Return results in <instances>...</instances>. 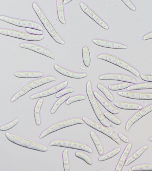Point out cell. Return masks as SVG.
I'll list each match as a JSON object with an SVG mask.
<instances>
[{
	"label": "cell",
	"mask_w": 152,
	"mask_h": 171,
	"mask_svg": "<svg viewBox=\"0 0 152 171\" xmlns=\"http://www.w3.org/2000/svg\"><path fill=\"white\" fill-rule=\"evenodd\" d=\"M148 141H152V136L149 137L148 139Z\"/></svg>",
	"instance_id": "cell-46"
},
{
	"label": "cell",
	"mask_w": 152,
	"mask_h": 171,
	"mask_svg": "<svg viewBox=\"0 0 152 171\" xmlns=\"http://www.w3.org/2000/svg\"><path fill=\"white\" fill-rule=\"evenodd\" d=\"M70 96L69 94L65 95L58 99L54 103L52 106L51 110L50 113L53 114L57 111L59 107L65 102L66 101Z\"/></svg>",
	"instance_id": "cell-29"
},
{
	"label": "cell",
	"mask_w": 152,
	"mask_h": 171,
	"mask_svg": "<svg viewBox=\"0 0 152 171\" xmlns=\"http://www.w3.org/2000/svg\"><path fill=\"white\" fill-rule=\"evenodd\" d=\"M132 145L129 143L127 145L122 153L115 168V171L122 170L131 150Z\"/></svg>",
	"instance_id": "cell-20"
},
{
	"label": "cell",
	"mask_w": 152,
	"mask_h": 171,
	"mask_svg": "<svg viewBox=\"0 0 152 171\" xmlns=\"http://www.w3.org/2000/svg\"><path fill=\"white\" fill-rule=\"evenodd\" d=\"M56 80V78L54 77L49 75L30 82L15 94L12 97L10 101L11 102H13L32 89Z\"/></svg>",
	"instance_id": "cell-4"
},
{
	"label": "cell",
	"mask_w": 152,
	"mask_h": 171,
	"mask_svg": "<svg viewBox=\"0 0 152 171\" xmlns=\"http://www.w3.org/2000/svg\"><path fill=\"white\" fill-rule=\"evenodd\" d=\"M32 6L43 26L53 39L58 44H65V41L60 36L38 4L34 2L32 3Z\"/></svg>",
	"instance_id": "cell-1"
},
{
	"label": "cell",
	"mask_w": 152,
	"mask_h": 171,
	"mask_svg": "<svg viewBox=\"0 0 152 171\" xmlns=\"http://www.w3.org/2000/svg\"><path fill=\"white\" fill-rule=\"evenodd\" d=\"M75 156L77 157L82 159L88 164L91 165L92 164V161L91 158L84 153L80 151H76L75 153Z\"/></svg>",
	"instance_id": "cell-35"
},
{
	"label": "cell",
	"mask_w": 152,
	"mask_h": 171,
	"mask_svg": "<svg viewBox=\"0 0 152 171\" xmlns=\"http://www.w3.org/2000/svg\"><path fill=\"white\" fill-rule=\"evenodd\" d=\"M50 146H57L79 150L92 153V149L88 145L76 141L62 139H56L52 140Z\"/></svg>",
	"instance_id": "cell-9"
},
{
	"label": "cell",
	"mask_w": 152,
	"mask_h": 171,
	"mask_svg": "<svg viewBox=\"0 0 152 171\" xmlns=\"http://www.w3.org/2000/svg\"><path fill=\"white\" fill-rule=\"evenodd\" d=\"M62 156L64 170L70 171V165L68 156V150L67 149H66L64 150Z\"/></svg>",
	"instance_id": "cell-32"
},
{
	"label": "cell",
	"mask_w": 152,
	"mask_h": 171,
	"mask_svg": "<svg viewBox=\"0 0 152 171\" xmlns=\"http://www.w3.org/2000/svg\"><path fill=\"white\" fill-rule=\"evenodd\" d=\"M145 89H152V82L139 83L130 85L126 88V90L128 91Z\"/></svg>",
	"instance_id": "cell-27"
},
{
	"label": "cell",
	"mask_w": 152,
	"mask_h": 171,
	"mask_svg": "<svg viewBox=\"0 0 152 171\" xmlns=\"http://www.w3.org/2000/svg\"><path fill=\"white\" fill-rule=\"evenodd\" d=\"M151 39H152V31L148 33L142 37V39L143 40H146Z\"/></svg>",
	"instance_id": "cell-44"
},
{
	"label": "cell",
	"mask_w": 152,
	"mask_h": 171,
	"mask_svg": "<svg viewBox=\"0 0 152 171\" xmlns=\"http://www.w3.org/2000/svg\"><path fill=\"white\" fill-rule=\"evenodd\" d=\"M100 80H115L129 82L136 84L137 81L133 77L125 74L119 73H107L102 75L99 77Z\"/></svg>",
	"instance_id": "cell-14"
},
{
	"label": "cell",
	"mask_w": 152,
	"mask_h": 171,
	"mask_svg": "<svg viewBox=\"0 0 152 171\" xmlns=\"http://www.w3.org/2000/svg\"><path fill=\"white\" fill-rule=\"evenodd\" d=\"M131 85L129 82H124L118 84L110 85L108 86V88L112 91H118L127 88Z\"/></svg>",
	"instance_id": "cell-33"
},
{
	"label": "cell",
	"mask_w": 152,
	"mask_h": 171,
	"mask_svg": "<svg viewBox=\"0 0 152 171\" xmlns=\"http://www.w3.org/2000/svg\"><path fill=\"white\" fill-rule=\"evenodd\" d=\"M43 102V99H39L37 101L34 108V115L36 124L37 126L40 125L41 124L40 112Z\"/></svg>",
	"instance_id": "cell-25"
},
{
	"label": "cell",
	"mask_w": 152,
	"mask_h": 171,
	"mask_svg": "<svg viewBox=\"0 0 152 171\" xmlns=\"http://www.w3.org/2000/svg\"><path fill=\"white\" fill-rule=\"evenodd\" d=\"M54 67L55 70L60 74L72 78H83L86 77L87 75L86 73L73 72L64 68L56 64H54Z\"/></svg>",
	"instance_id": "cell-18"
},
{
	"label": "cell",
	"mask_w": 152,
	"mask_h": 171,
	"mask_svg": "<svg viewBox=\"0 0 152 171\" xmlns=\"http://www.w3.org/2000/svg\"><path fill=\"white\" fill-rule=\"evenodd\" d=\"M114 105L117 107L123 109L139 110L142 108V106L139 104L123 101H115Z\"/></svg>",
	"instance_id": "cell-21"
},
{
	"label": "cell",
	"mask_w": 152,
	"mask_h": 171,
	"mask_svg": "<svg viewBox=\"0 0 152 171\" xmlns=\"http://www.w3.org/2000/svg\"><path fill=\"white\" fill-rule=\"evenodd\" d=\"M63 0L56 1L57 11L58 19L63 24H66Z\"/></svg>",
	"instance_id": "cell-26"
},
{
	"label": "cell",
	"mask_w": 152,
	"mask_h": 171,
	"mask_svg": "<svg viewBox=\"0 0 152 171\" xmlns=\"http://www.w3.org/2000/svg\"><path fill=\"white\" fill-rule=\"evenodd\" d=\"M147 145H144L139 148L126 160L125 165L128 166L139 158L148 148Z\"/></svg>",
	"instance_id": "cell-23"
},
{
	"label": "cell",
	"mask_w": 152,
	"mask_h": 171,
	"mask_svg": "<svg viewBox=\"0 0 152 171\" xmlns=\"http://www.w3.org/2000/svg\"><path fill=\"white\" fill-rule=\"evenodd\" d=\"M140 76L144 81L152 82V75L141 74Z\"/></svg>",
	"instance_id": "cell-42"
},
{
	"label": "cell",
	"mask_w": 152,
	"mask_h": 171,
	"mask_svg": "<svg viewBox=\"0 0 152 171\" xmlns=\"http://www.w3.org/2000/svg\"><path fill=\"white\" fill-rule=\"evenodd\" d=\"M90 134L98 153L100 156L102 155L104 152V148L99 137L93 131H91Z\"/></svg>",
	"instance_id": "cell-24"
},
{
	"label": "cell",
	"mask_w": 152,
	"mask_h": 171,
	"mask_svg": "<svg viewBox=\"0 0 152 171\" xmlns=\"http://www.w3.org/2000/svg\"><path fill=\"white\" fill-rule=\"evenodd\" d=\"M121 148L118 147L114 148L106 153L101 155L98 158V160L102 162L111 158L118 153L120 151Z\"/></svg>",
	"instance_id": "cell-30"
},
{
	"label": "cell",
	"mask_w": 152,
	"mask_h": 171,
	"mask_svg": "<svg viewBox=\"0 0 152 171\" xmlns=\"http://www.w3.org/2000/svg\"><path fill=\"white\" fill-rule=\"evenodd\" d=\"M94 94L96 99L108 111L114 114L119 112V110L113 107L97 91H94Z\"/></svg>",
	"instance_id": "cell-19"
},
{
	"label": "cell",
	"mask_w": 152,
	"mask_h": 171,
	"mask_svg": "<svg viewBox=\"0 0 152 171\" xmlns=\"http://www.w3.org/2000/svg\"><path fill=\"white\" fill-rule=\"evenodd\" d=\"M72 1V0H64L63 1L64 5H66Z\"/></svg>",
	"instance_id": "cell-45"
},
{
	"label": "cell",
	"mask_w": 152,
	"mask_h": 171,
	"mask_svg": "<svg viewBox=\"0 0 152 171\" xmlns=\"http://www.w3.org/2000/svg\"><path fill=\"white\" fill-rule=\"evenodd\" d=\"M68 84L67 81H65L54 86L48 89L34 94L29 97L33 99L47 96L57 93L65 88Z\"/></svg>",
	"instance_id": "cell-13"
},
{
	"label": "cell",
	"mask_w": 152,
	"mask_h": 171,
	"mask_svg": "<svg viewBox=\"0 0 152 171\" xmlns=\"http://www.w3.org/2000/svg\"><path fill=\"white\" fill-rule=\"evenodd\" d=\"M131 169L132 171L152 170V163L136 165L132 167Z\"/></svg>",
	"instance_id": "cell-36"
},
{
	"label": "cell",
	"mask_w": 152,
	"mask_h": 171,
	"mask_svg": "<svg viewBox=\"0 0 152 171\" xmlns=\"http://www.w3.org/2000/svg\"><path fill=\"white\" fill-rule=\"evenodd\" d=\"M74 91V89L73 88L70 87L67 88L63 89L57 93L56 94V98L60 97L68 93L72 92Z\"/></svg>",
	"instance_id": "cell-39"
},
{
	"label": "cell",
	"mask_w": 152,
	"mask_h": 171,
	"mask_svg": "<svg viewBox=\"0 0 152 171\" xmlns=\"http://www.w3.org/2000/svg\"><path fill=\"white\" fill-rule=\"evenodd\" d=\"M18 121V119L16 118L10 122L1 126L0 127V130L1 131H4L10 129L16 125Z\"/></svg>",
	"instance_id": "cell-38"
},
{
	"label": "cell",
	"mask_w": 152,
	"mask_h": 171,
	"mask_svg": "<svg viewBox=\"0 0 152 171\" xmlns=\"http://www.w3.org/2000/svg\"><path fill=\"white\" fill-rule=\"evenodd\" d=\"M117 94L121 96L132 99L152 100V93L120 91Z\"/></svg>",
	"instance_id": "cell-16"
},
{
	"label": "cell",
	"mask_w": 152,
	"mask_h": 171,
	"mask_svg": "<svg viewBox=\"0 0 152 171\" xmlns=\"http://www.w3.org/2000/svg\"><path fill=\"white\" fill-rule=\"evenodd\" d=\"M0 20L18 26L44 31V28L40 24L33 20L22 19L4 15L0 16Z\"/></svg>",
	"instance_id": "cell-8"
},
{
	"label": "cell",
	"mask_w": 152,
	"mask_h": 171,
	"mask_svg": "<svg viewBox=\"0 0 152 171\" xmlns=\"http://www.w3.org/2000/svg\"><path fill=\"white\" fill-rule=\"evenodd\" d=\"M82 119L89 126L104 134L115 142L118 145L121 144V140L114 132L102 124H100L88 118L83 116Z\"/></svg>",
	"instance_id": "cell-10"
},
{
	"label": "cell",
	"mask_w": 152,
	"mask_h": 171,
	"mask_svg": "<svg viewBox=\"0 0 152 171\" xmlns=\"http://www.w3.org/2000/svg\"><path fill=\"white\" fill-rule=\"evenodd\" d=\"M97 58L111 63L131 73L135 76L139 77L140 74L139 71L132 66L119 58L112 54L103 53L99 55Z\"/></svg>",
	"instance_id": "cell-6"
},
{
	"label": "cell",
	"mask_w": 152,
	"mask_h": 171,
	"mask_svg": "<svg viewBox=\"0 0 152 171\" xmlns=\"http://www.w3.org/2000/svg\"><path fill=\"white\" fill-rule=\"evenodd\" d=\"M43 73L40 72L20 71L14 73V75L16 77L23 78H35L42 77Z\"/></svg>",
	"instance_id": "cell-22"
},
{
	"label": "cell",
	"mask_w": 152,
	"mask_h": 171,
	"mask_svg": "<svg viewBox=\"0 0 152 171\" xmlns=\"http://www.w3.org/2000/svg\"><path fill=\"white\" fill-rule=\"evenodd\" d=\"M5 135L10 141L20 146L42 152L46 151L48 150L45 145L30 140L8 132H6Z\"/></svg>",
	"instance_id": "cell-2"
},
{
	"label": "cell",
	"mask_w": 152,
	"mask_h": 171,
	"mask_svg": "<svg viewBox=\"0 0 152 171\" xmlns=\"http://www.w3.org/2000/svg\"><path fill=\"white\" fill-rule=\"evenodd\" d=\"M86 98V96L83 95H74L69 97L67 99L66 102V104L68 105L76 101L84 100Z\"/></svg>",
	"instance_id": "cell-37"
},
{
	"label": "cell",
	"mask_w": 152,
	"mask_h": 171,
	"mask_svg": "<svg viewBox=\"0 0 152 171\" xmlns=\"http://www.w3.org/2000/svg\"><path fill=\"white\" fill-rule=\"evenodd\" d=\"M86 90L89 101L98 120L103 125L108 127H111V125L106 119L98 103L93 92L91 82L90 80L87 83Z\"/></svg>",
	"instance_id": "cell-3"
},
{
	"label": "cell",
	"mask_w": 152,
	"mask_h": 171,
	"mask_svg": "<svg viewBox=\"0 0 152 171\" xmlns=\"http://www.w3.org/2000/svg\"><path fill=\"white\" fill-rule=\"evenodd\" d=\"M98 88L104 94L107 98L110 101L114 100V97L110 91L103 85L99 83L97 85Z\"/></svg>",
	"instance_id": "cell-31"
},
{
	"label": "cell",
	"mask_w": 152,
	"mask_h": 171,
	"mask_svg": "<svg viewBox=\"0 0 152 171\" xmlns=\"http://www.w3.org/2000/svg\"><path fill=\"white\" fill-rule=\"evenodd\" d=\"M121 1L131 10L134 11L136 10L135 6L131 1L130 0H122Z\"/></svg>",
	"instance_id": "cell-41"
},
{
	"label": "cell",
	"mask_w": 152,
	"mask_h": 171,
	"mask_svg": "<svg viewBox=\"0 0 152 171\" xmlns=\"http://www.w3.org/2000/svg\"><path fill=\"white\" fill-rule=\"evenodd\" d=\"M82 55L84 64L86 66H89L91 64V59L89 49L88 46H85L83 47Z\"/></svg>",
	"instance_id": "cell-28"
},
{
	"label": "cell",
	"mask_w": 152,
	"mask_h": 171,
	"mask_svg": "<svg viewBox=\"0 0 152 171\" xmlns=\"http://www.w3.org/2000/svg\"><path fill=\"white\" fill-rule=\"evenodd\" d=\"M0 34L25 40L30 41H39L43 39L45 35H36L15 29L7 28H0Z\"/></svg>",
	"instance_id": "cell-7"
},
{
	"label": "cell",
	"mask_w": 152,
	"mask_h": 171,
	"mask_svg": "<svg viewBox=\"0 0 152 171\" xmlns=\"http://www.w3.org/2000/svg\"><path fill=\"white\" fill-rule=\"evenodd\" d=\"M25 30L27 33L32 34L41 35L43 34V31L33 28H26Z\"/></svg>",
	"instance_id": "cell-40"
},
{
	"label": "cell",
	"mask_w": 152,
	"mask_h": 171,
	"mask_svg": "<svg viewBox=\"0 0 152 171\" xmlns=\"http://www.w3.org/2000/svg\"><path fill=\"white\" fill-rule=\"evenodd\" d=\"M20 47L27 49L44 55L54 60L56 56L50 50L39 45L30 42H22L19 45Z\"/></svg>",
	"instance_id": "cell-11"
},
{
	"label": "cell",
	"mask_w": 152,
	"mask_h": 171,
	"mask_svg": "<svg viewBox=\"0 0 152 171\" xmlns=\"http://www.w3.org/2000/svg\"><path fill=\"white\" fill-rule=\"evenodd\" d=\"M92 41L96 45L104 48L123 49L127 48L126 45L118 42L99 38L93 39Z\"/></svg>",
	"instance_id": "cell-17"
},
{
	"label": "cell",
	"mask_w": 152,
	"mask_h": 171,
	"mask_svg": "<svg viewBox=\"0 0 152 171\" xmlns=\"http://www.w3.org/2000/svg\"><path fill=\"white\" fill-rule=\"evenodd\" d=\"M82 119L79 118H71L59 121L50 125L43 131L39 138L42 139L49 134L61 129L77 124H84Z\"/></svg>",
	"instance_id": "cell-5"
},
{
	"label": "cell",
	"mask_w": 152,
	"mask_h": 171,
	"mask_svg": "<svg viewBox=\"0 0 152 171\" xmlns=\"http://www.w3.org/2000/svg\"><path fill=\"white\" fill-rule=\"evenodd\" d=\"M128 171H132V170L131 168H129V169L128 170Z\"/></svg>",
	"instance_id": "cell-47"
},
{
	"label": "cell",
	"mask_w": 152,
	"mask_h": 171,
	"mask_svg": "<svg viewBox=\"0 0 152 171\" xmlns=\"http://www.w3.org/2000/svg\"><path fill=\"white\" fill-rule=\"evenodd\" d=\"M118 135L121 140L126 143H127L129 142V139L128 137L121 133L118 134Z\"/></svg>",
	"instance_id": "cell-43"
},
{
	"label": "cell",
	"mask_w": 152,
	"mask_h": 171,
	"mask_svg": "<svg viewBox=\"0 0 152 171\" xmlns=\"http://www.w3.org/2000/svg\"><path fill=\"white\" fill-rule=\"evenodd\" d=\"M79 4L83 12L97 24L106 30L109 29V27L107 24L86 3L82 1Z\"/></svg>",
	"instance_id": "cell-12"
},
{
	"label": "cell",
	"mask_w": 152,
	"mask_h": 171,
	"mask_svg": "<svg viewBox=\"0 0 152 171\" xmlns=\"http://www.w3.org/2000/svg\"><path fill=\"white\" fill-rule=\"evenodd\" d=\"M152 111V103L142 108L133 115L127 121L125 125V130L129 131L132 125L142 117Z\"/></svg>",
	"instance_id": "cell-15"
},
{
	"label": "cell",
	"mask_w": 152,
	"mask_h": 171,
	"mask_svg": "<svg viewBox=\"0 0 152 171\" xmlns=\"http://www.w3.org/2000/svg\"><path fill=\"white\" fill-rule=\"evenodd\" d=\"M104 115L106 118L115 124L120 125L121 123L119 118L109 111H105Z\"/></svg>",
	"instance_id": "cell-34"
}]
</instances>
